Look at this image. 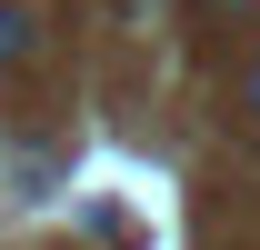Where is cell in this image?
I'll use <instances>...</instances> for the list:
<instances>
[{"mask_svg":"<svg viewBox=\"0 0 260 250\" xmlns=\"http://www.w3.org/2000/svg\"><path fill=\"white\" fill-rule=\"evenodd\" d=\"M30 50H40V20L30 10H0V70H20Z\"/></svg>","mask_w":260,"mask_h":250,"instance_id":"1","label":"cell"},{"mask_svg":"<svg viewBox=\"0 0 260 250\" xmlns=\"http://www.w3.org/2000/svg\"><path fill=\"white\" fill-rule=\"evenodd\" d=\"M250 120H260V70H250Z\"/></svg>","mask_w":260,"mask_h":250,"instance_id":"2","label":"cell"}]
</instances>
